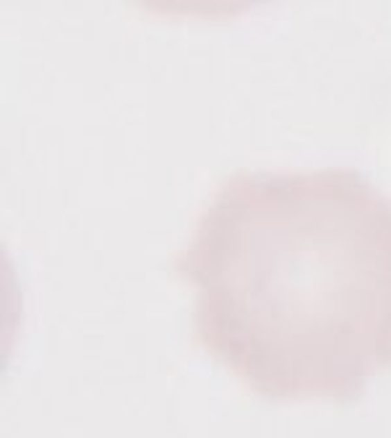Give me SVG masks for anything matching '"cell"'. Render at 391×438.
Here are the masks:
<instances>
[{"label":"cell","mask_w":391,"mask_h":438,"mask_svg":"<svg viewBox=\"0 0 391 438\" xmlns=\"http://www.w3.org/2000/svg\"><path fill=\"white\" fill-rule=\"evenodd\" d=\"M175 271L196 342L266 399L345 405L391 371V199L360 172H235Z\"/></svg>","instance_id":"6da1fadb"}]
</instances>
